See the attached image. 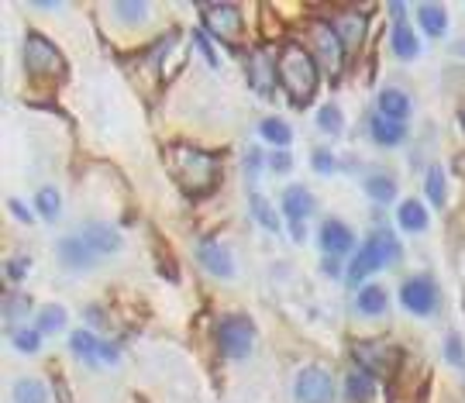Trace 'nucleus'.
I'll return each mask as SVG.
<instances>
[{
	"instance_id": "f257e3e1",
	"label": "nucleus",
	"mask_w": 465,
	"mask_h": 403,
	"mask_svg": "<svg viewBox=\"0 0 465 403\" xmlns=\"http://www.w3.org/2000/svg\"><path fill=\"white\" fill-rule=\"evenodd\" d=\"M279 87L286 90L293 107H307L321 87V66L314 62L307 45L286 42L279 52Z\"/></svg>"
},
{
	"instance_id": "f03ea898",
	"label": "nucleus",
	"mask_w": 465,
	"mask_h": 403,
	"mask_svg": "<svg viewBox=\"0 0 465 403\" xmlns=\"http://www.w3.org/2000/svg\"><path fill=\"white\" fill-rule=\"evenodd\" d=\"M169 166H173L176 183L183 186V193H190V197H207L221 183V162H217V155L204 152V149L173 145L169 149Z\"/></svg>"
},
{
	"instance_id": "7ed1b4c3",
	"label": "nucleus",
	"mask_w": 465,
	"mask_h": 403,
	"mask_svg": "<svg viewBox=\"0 0 465 403\" xmlns=\"http://www.w3.org/2000/svg\"><path fill=\"white\" fill-rule=\"evenodd\" d=\"M400 255H403V248H400V242H397V235L386 231V228H379V231H372L369 235V242L355 252V259H352L345 279H348L352 286H366L369 273H379L386 262H397Z\"/></svg>"
},
{
	"instance_id": "20e7f679",
	"label": "nucleus",
	"mask_w": 465,
	"mask_h": 403,
	"mask_svg": "<svg viewBox=\"0 0 465 403\" xmlns=\"http://www.w3.org/2000/svg\"><path fill=\"white\" fill-rule=\"evenodd\" d=\"M307 52L328 76H338L341 69H345V62H348V52H345V45H341L338 31L331 28V21H310Z\"/></svg>"
},
{
	"instance_id": "39448f33",
	"label": "nucleus",
	"mask_w": 465,
	"mask_h": 403,
	"mask_svg": "<svg viewBox=\"0 0 465 403\" xmlns=\"http://www.w3.org/2000/svg\"><path fill=\"white\" fill-rule=\"evenodd\" d=\"M25 69L35 80H62L66 76V59H62V52L45 35H28V42H25Z\"/></svg>"
},
{
	"instance_id": "423d86ee",
	"label": "nucleus",
	"mask_w": 465,
	"mask_h": 403,
	"mask_svg": "<svg viewBox=\"0 0 465 403\" xmlns=\"http://www.w3.org/2000/svg\"><path fill=\"white\" fill-rule=\"evenodd\" d=\"M400 304L414 317H434L438 310H441V290H438V283L434 276H410L400 283Z\"/></svg>"
},
{
	"instance_id": "0eeeda50",
	"label": "nucleus",
	"mask_w": 465,
	"mask_h": 403,
	"mask_svg": "<svg viewBox=\"0 0 465 403\" xmlns=\"http://www.w3.org/2000/svg\"><path fill=\"white\" fill-rule=\"evenodd\" d=\"M252 341H255V328H252L248 317L231 314V317L221 321V328H217V348H221V355H228V359H245L248 352H252Z\"/></svg>"
},
{
	"instance_id": "6e6552de",
	"label": "nucleus",
	"mask_w": 465,
	"mask_h": 403,
	"mask_svg": "<svg viewBox=\"0 0 465 403\" xmlns=\"http://www.w3.org/2000/svg\"><path fill=\"white\" fill-rule=\"evenodd\" d=\"M352 359L359 362V369L369 376H390L400 362V352H393L386 341H355L352 345Z\"/></svg>"
},
{
	"instance_id": "1a4fd4ad",
	"label": "nucleus",
	"mask_w": 465,
	"mask_h": 403,
	"mask_svg": "<svg viewBox=\"0 0 465 403\" xmlns=\"http://www.w3.org/2000/svg\"><path fill=\"white\" fill-rule=\"evenodd\" d=\"M204 25L214 31L217 38H224L228 45H238L242 42V11L235 4H204Z\"/></svg>"
},
{
	"instance_id": "9d476101",
	"label": "nucleus",
	"mask_w": 465,
	"mask_h": 403,
	"mask_svg": "<svg viewBox=\"0 0 465 403\" xmlns=\"http://www.w3.org/2000/svg\"><path fill=\"white\" fill-rule=\"evenodd\" d=\"M335 397H338V386L328 369L307 366L297 376V400L300 403H335Z\"/></svg>"
},
{
	"instance_id": "9b49d317",
	"label": "nucleus",
	"mask_w": 465,
	"mask_h": 403,
	"mask_svg": "<svg viewBox=\"0 0 465 403\" xmlns=\"http://www.w3.org/2000/svg\"><path fill=\"white\" fill-rule=\"evenodd\" d=\"M331 28L338 31L341 45H345V52L348 56H355L359 49H362V42H366V31H369V18L362 14V11H355V7H341L338 14H335V21H331Z\"/></svg>"
},
{
	"instance_id": "f8f14e48",
	"label": "nucleus",
	"mask_w": 465,
	"mask_h": 403,
	"mask_svg": "<svg viewBox=\"0 0 465 403\" xmlns=\"http://www.w3.org/2000/svg\"><path fill=\"white\" fill-rule=\"evenodd\" d=\"M248 80H252V90H259V97L273 93V83H279V56L273 49H255L248 56Z\"/></svg>"
},
{
	"instance_id": "ddd939ff",
	"label": "nucleus",
	"mask_w": 465,
	"mask_h": 403,
	"mask_svg": "<svg viewBox=\"0 0 465 403\" xmlns=\"http://www.w3.org/2000/svg\"><path fill=\"white\" fill-rule=\"evenodd\" d=\"M317 242H321V248H324V255H328V259H341V255L355 252V231H352L345 221L331 217V221H324V224H321Z\"/></svg>"
},
{
	"instance_id": "4468645a",
	"label": "nucleus",
	"mask_w": 465,
	"mask_h": 403,
	"mask_svg": "<svg viewBox=\"0 0 465 403\" xmlns=\"http://www.w3.org/2000/svg\"><path fill=\"white\" fill-rule=\"evenodd\" d=\"M410 111H414V100H410V93L403 90V87H383L379 97H376V114H383L390 121L407 124Z\"/></svg>"
},
{
	"instance_id": "2eb2a0df",
	"label": "nucleus",
	"mask_w": 465,
	"mask_h": 403,
	"mask_svg": "<svg viewBox=\"0 0 465 403\" xmlns=\"http://www.w3.org/2000/svg\"><path fill=\"white\" fill-rule=\"evenodd\" d=\"M197 259H200L204 269L214 273V276L221 279L235 276V259H231V252L221 245V242H214V238H204V242L197 245Z\"/></svg>"
},
{
	"instance_id": "dca6fc26",
	"label": "nucleus",
	"mask_w": 465,
	"mask_h": 403,
	"mask_svg": "<svg viewBox=\"0 0 465 403\" xmlns=\"http://www.w3.org/2000/svg\"><path fill=\"white\" fill-rule=\"evenodd\" d=\"M87 248H90L93 255H111V252H118L121 248V235H118V228H111V224H104V221H90V224H83V235H80Z\"/></svg>"
},
{
	"instance_id": "f3484780",
	"label": "nucleus",
	"mask_w": 465,
	"mask_h": 403,
	"mask_svg": "<svg viewBox=\"0 0 465 403\" xmlns=\"http://www.w3.org/2000/svg\"><path fill=\"white\" fill-rule=\"evenodd\" d=\"M314 207H317V200H314V193H310L307 186H290V190H283V214L290 217L293 224L307 221V217L314 214Z\"/></svg>"
},
{
	"instance_id": "a211bd4d",
	"label": "nucleus",
	"mask_w": 465,
	"mask_h": 403,
	"mask_svg": "<svg viewBox=\"0 0 465 403\" xmlns=\"http://www.w3.org/2000/svg\"><path fill=\"white\" fill-rule=\"evenodd\" d=\"M369 135H372L376 145H383V149H397V145L407 142V124L390 121V118H383V114H372Z\"/></svg>"
},
{
	"instance_id": "6ab92c4d",
	"label": "nucleus",
	"mask_w": 465,
	"mask_h": 403,
	"mask_svg": "<svg viewBox=\"0 0 465 403\" xmlns=\"http://www.w3.org/2000/svg\"><path fill=\"white\" fill-rule=\"evenodd\" d=\"M390 49H393V56L400 62L417 59L421 42H417V35H414V28H410L407 21H393V25H390Z\"/></svg>"
},
{
	"instance_id": "aec40b11",
	"label": "nucleus",
	"mask_w": 465,
	"mask_h": 403,
	"mask_svg": "<svg viewBox=\"0 0 465 403\" xmlns=\"http://www.w3.org/2000/svg\"><path fill=\"white\" fill-rule=\"evenodd\" d=\"M355 310H359L362 317H383V314L390 310L386 290H383V286H376V283L359 286V293H355Z\"/></svg>"
},
{
	"instance_id": "412c9836",
	"label": "nucleus",
	"mask_w": 465,
	"mask_h": 403,
	"mask_svg": "<svg viewBox=\"0 0 465 403\" xmlns=\"http://www.w3.org/2000/svg\"><path fill=\"white\" fill-rule=\"evenodd\" d=\"M397 224H400L403 231H410V235H421V231H428L431 214H428L424 200H403L400 211H397Z\"/></svg>"
},
{
	"instance_id": "4be33fe9",
	"label": "nucleus",
	"mask_w": 465,
	"mask_h": 403,
	"mask_svg": "<svg viewBox=\"0 0 465 403\" xmlns=\"http://www.w3.org/2000/svg\"><path fill=\"white\" fill-rule=\"evenodd\" d=\"M345 397H348V403H372V397H376V376H369V372L362 369H352L345 376Z\"/></svg>"
},
{
	"instance_id": "5701e85b",
	"label": "nucleus",
	"mask_w": 465,
	"mask_h": 403,
	"mask_svg": "<svg viewBox=\"0 0 465 403\" xmlns=\"http://www.w3.org/2000/svg\"><path fill=\"white\" fill-rule=\"evenodd\" d=\"M417 25L428 38H441L448 31V11L441 4H421L417 7Z\"/></svg>"
},
{
	"instance_id": "b1692460",
	"label": "nucleus",
	"mask_w": 465,
	"mask_h": 403,
	"mask_svg": "<svg viewBox=\"0 0 465 403\" xmlns=\"http://www.w3.org/2000/svg\"><path fill=\"white\" fill-rule=\"evenodd\" d=\"M93 259H97V255L87 248L83 238H62L59 242V262L62 266H69V269H87V266H93Z\"/></svg>"
},
{
	"instance_id": "393cba45",
	"label": "nucleus",
	"mask_w": 465,
	"mask_h": 403,
	"mask_svg": "<svg viewBox=\"0 0 465 403\" xmlns=\"http://www.w3.org/2000/svg\"><path fill=\"white\" fill-rule=\"evenodd\" d=\"M366 193L376 204H393L397 200V176L393 173H369L366 176Z\"/></svg>"
},
{
	"instance_id": "a878e982",
	"label": "nucleus",
	"mask_w": 465,
	"mask_h": 403,
	"mask_svg": "<svg viewBox=\"0 0 465 403\" xmlns=\"http://www.w3.org/2000/svg\"><path fill=\"white\" fill-rule=\"evenodd\" d=\"M424 197L431 200L434 207H445L448 204V186H445V169L441 166H431L424 173Z\"/></svg>"
},
{
	"instance_id": "bb28decb",
	"label": "nucleus",
	"mask_w": 465,
	"mask_h": 403,
	"mask_svg": "<svg viewBox=\"0 0 465 403\" xmlns=\"http://www.w3.org/2000/svg\"><path fill=\"white\" fill-rule=\"evenodd\" d=\"M259 135H262L266 142L279 145V149H286V145L293 142V128L283 121V118H266V121L259 124Z\"/></svg>"
},
{
	"instance_id": "cd10ccee",
	"label": "nucleus",
	"mask_w": 465,
	"mask_h": 403,
	"mask_svg": "<svg viewBox=\"0 0 465 403\" xmlns=\"http://www.w3.org/2000/svg\"><path fill=\"white\" fill-rule=\"evenodd\" d=\"M14 403H49V390L38 379H18L14 386Z\"/></svg>"
},
{
	"instance_id": "c85d7f7f",
	"label": "nucleus",
	"mask_w": 465,
	"mask_h": 403,
	"mask_svg": "<svg viewBox=\"0 0 465 403\" xmlns=\"http://www.w3.org/2000/svg\"><path fill=\"white\" fill-rule=\"evenodd\" d=\"M35 207H38V214L45 217V221H56V217H59V207H62L59 190H52V186L38 190V193H35Z\"/></svg>"
},
{
	"instance_id": "c756f323",
	"label": "nucleus",
	"mask_w": 465,
	"mask_h": 403,
	"mask_svg": "<svg viewBox=\"0 0 465 403\" xmlns=\"http://www.w3.org/2000/svg\"><path fill=\"white\" fill-rule=\"evenodd\" d=\"M62 328H66V310L62 307L49 304V307L38 310V331H42V335H56Z\"/></svg>"
},
{
	"instance_id": "7c9ffc66",
	"label": "nucleus",
	"mask_w": 465,
	"mask_h": 403,
	"mask_svg": "<svg viewBox=\"0 0 465 403\" xmlns=\"http://www.w3.org/2000/svg\"><path fill=\"white\" fill-rule=\"evenodd\" d=\"M69 348H73V352H76L83 362H93V359L100 355V341L93 338L90 331H76V335L69 338Z\"/></svg>"
},
{
	"instance_id": "2f4dec72",
	"label": "nucleus",
	"mask_w": 465,
	"mask_h": 403,
	"mask_svg": "<svg viewBox=\"0 0 465 403\" xmlns=\"http://www.w3.org/2000/svg\"><path fill=\"white\" fill-rule=\"evenodd\" d=\"M248 204H252V214H255V221H259L266 231H279V221H276V214H273V207H269V200H266V197L252 193V197H248Z\"/></svg>"
},
{
	"instance_id": "473e14b6",
	"label": "nucleus",
	"mask_w": 465,
	"mask_h": 403,
	"mask_svg": "<svg viewBox=\"0 0 465 403\" xmlns=\"http://www.w3.org/2000/svg\"><path fill=\"white\" fill-rule=\"evenodd\" d=\"M317 128H321V131H328V135H341V128H345L341 107H335V104H324V107L317 111Z\"/></svg>"
},
{
	"instance_id": "72a5a7b5",
	"label": "nucleus",
	"mask_w": 465,
	"mask_h": 403,
	"mask_svg": "<svg viewBox=\"0 0 465 403\" xmlns=\"http://www.w3.org/2000/svg\"><path fill=\"white\" fill-rule=\"evenodd\" d=\"M445 359H448L452 366L465 369V341L459 331H448V338H445Z\"/></svg>"
},
{
	"instance_id": "f704fd0d",
	"label": "nucleus",
	"mask_w": 465,
	"mask_h": 403,
	"mask_svg": "<svg viewBox=\"0 0 465 403\" xmlns=\"http://www.w3.org/2000/svg\"><path fill=\"white\" fill-rule=\"evenodd\" d=\"M14 345H18L21 352H38L42 331H38V328H21V331H14Z\"/></svg>"
},
{
	"instance_id": "c9c22d12",
	"label": "nucleus",
	"mask_w": 465,
	"mask_h": 403,
	"mask_svg": "<svg viewBox=\"0 0 465 403\" xmlns=\"http://www.w3.org/2000/svg\"><path fill=\"white\" fill-rule=\"evenodd\" d=\"M114 11L128 21H142L149 14V4H114Z\"/></svg>"
},
{
	"instance_id": "e433bc0d",
	"label": "nucleus",
	"mask_w": 465,
	"mask_h": 403,
	"mask_svg": "<svg viewBox=\"0 0 465 403\" xmlns=\"http://www.w3.org/2000/svg\"><path fill=\"white\" fill-rule=\"evenodd\" d=\"M314 169L324 173V176L335 173V155L328 152V149H317V152H314Z\"/></svg>"
},
{
	"instance_id": "4c0bfd02",
	"label": "nucleus",
	"mask_w": 465,
	"mask_h": 403,
	"mask_svg": "<svg viewBox=\"0 0 465 403\" xmlns=\"http://www.w3.org/2000/svg\"><path fill=\"white\" fill-rule=\"evenodd\" d=\"M25 269H28V259H11V262L4 266V276L11 279V283H18V279L25 276Z\"/></svg>"
},
{
	"instance_id": "58836bf2",
	"label": "nucleus",
	"mask_w": 465,
	"mask_h": 403,
	"mask_svg": "<svg viewBox=\"0 0 465 403\" xmlns=\"http://www.w3.org/2000/svg\"><path fill=\"white\" fill-rule=\"evenodd\" d=\"M193 42H197V49H200V52H204V59L211 62V66H217V56H214V49H211V42H207V35H204V31H200V28L193 31Z\"/></svg>"
},
{
	"instance_id": "ea45409f",
	"label": "nucleus",
	"mask_w": 465,
	"mask_h": 403,
	"mask_svg": "<svg viewBox=\"0 0 465 403\" xmlns=\"http://www.w3.org/2000/svg\"><path fill=\"white\" fill-rule=\"evenodd\" d=\"M269 162H273V169H276V173H290V169H293V159H290V152H276Z\"/></svg>"
},
{
	"instance_id": "a19ab883",
	"label": "nucleus",
	"mask_w": 465,
	"mask_h": 403,
	"mask_svg": "<svg viewBox=\"0 0 465 403\" xmlns=\"http://www.w3.org/2000/svg\"><path fill=\"white\" fill-rule=\"evenodd\" d=\"M7 207H11V214L18 217V221H25V224H28L31 217H28V207H25V204H21V200H11V204H7Z\"/></svg>"
},
{
	"instance_id": "79ce46f5",
	"label": "nucleus",
	"mask_w": 465,
	"mask_h": 403,
	"mask_svg": "<svg viewBox=\"0 0 465 403\" xmlns=\"http://www.w3.org/2000/svg\"><path fill=\"white\" fill-rule=\"evenodd\" d=\"M100 359L104 362H118V348L114 345H100Z\"/></svg>"
},
{
	"instance_id": "37998d69",
	"label": "nucleus",
	"mask_w": 465,
	"mask_h": 403,
	"mask_svg": "<svg viewBox=\"0 0 465 403\" xmlns=\"http://www.w3.org/2000/svg\"><path fill=\"white\" fill-rule=\"evenodd\" d=\"M259 166H262V152H248V173H255V169H259Z\"/></svg>"
},
{
	"instance_id": "c03bdc74",
	"label": "nucleus",
	"mask_w": 465,
	"mask_h": 403,
	"mask_svg": "<svg viewBox=\"0 0 465 403\" xmlns=\"http://www.w3.org/2000/svg\"><path fill=\"white\" fill-rule=\"evenodd\" d=\"M338 262L341 259H324V269H328V276L338 279Z\"/></svg>"
},
{
	"instance_id": "a18cd8bd",
	"label": "nucleus",
	"mask_w": 465,
	"mask_h": 403,
	"mask_svg": "<svg viewBox=\"0 0 465 403\" xmlns=\"http://www.w3.org/2000/svg\"><path fill=\"white\" fill-rule=\"evenodd\" d=\"M459 173L465 176V155H459Z\"/></svg>"
},
{
	"instance_id": "49530a36",
	"label": "nucleus",
	"mask_w": 465,
	"mask_h": 403,
	"mask_svg": "<svg viewBox=\"0 0 465 403\" xmlns=\"http://www.w3.org/2000/svg\"><path fill=\"white\" fill-rule=\"evenodd\" d=\"M459 121H462V131H465V111H462V114H459Z\"/></svg>"
}]
</instances>
